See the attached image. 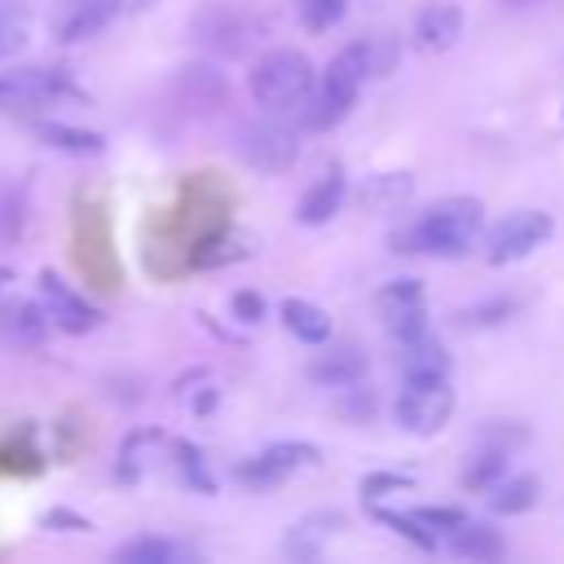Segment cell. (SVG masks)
<instances>
[{
    "mask_svg": "<svg viewBox=\"0 0 564 564\" xmlns=\"http://www.w3.org/2000/svg\"><path fill=\"white\" fill-rule=\"evenodd\" d=\"M392 66H397V44L383 40V35L344 44V48L326 62L322 79H313L308 97L300 101V106H308V110H304V128H313V132L335 128V123L348 115V106L357 101L361 84L375 79V75H388Z\"/></svg>",
    "mask_w": 564,
    "mask_h": 564,
    "instance_id": "1",
    "label": "cell"
},
{
    "mask_svg": "<svg viewBox=\"0 0 564 564\" xmlns=\"http://www.w3.org/2000/svg\"><path fill=\"white\" fill-rule=\"evenodd\" d=\"M502 476H507V449L494 445V449H485V454L471 458V467L463 471V485L476 489V494H485V489H489L494 480H502Z\"/></svg>",
    "mask_w": 564,
    "mask_h": 564,
    "instance_id": "27",
    "label": "cell"
},
{
    "mask_svg": "<svg viewBox=\"0 0 564 564\" xmlns=\"http://www.w3.org/2000/svg\"><path fill=\"white\" fill-rule=\"evenodd\" d=\"M234 150L247 167L256 172H286L295 159H300V141L286 123H273V119H256V123H242L238 137H234Z\"/></svg>",
    "mask_w": 564,
    "mask_h": 564,
    "instance_id": "5",
    "label": "cell"
},
{
    "mask_svg": "<svg viewBox=\"0 0 564 564\" xmlns=\"http://www.w3.org/2000/svg\"><path fill=\"white\" fill-rule=\"evenodd\" d=\"M229 304H234V317H238V322H260V317H264V300H260L256 291H234Z\"/></svg>",
    "mask_w": 564,
    "mask_h": 564,
    "instance_id": "33",
    "label": "cell"
},
{
    "mask_svg": "<svg viewBox=\"0 0 564 564\" xmlns=\"http://www.w3.org/2000/svg\"><path fill=\"white\" fill-rule=\"evenodd\" d=\"M348 0H300V22L308 31H330L339 18H344Z\"/></svg>",
    "mask_w": 564,
    "mask_h": 564,
    "instance_id": "28",
    "label": "cell"
},
{
    "mask_svg": "<svg viewBox=\"0 0 564 564\" xmlns=\"http://www.w3.org/2000/svg\"><path fill=\"white\" fill-rule=\"evenodd\" d=\"M194 40L220 57H238L256 40V22L234 4H203L194 13Z\"/></svg>",
    "mask_w": 564,
    "mask_h": 564,
    "instance_id": "8",
    "label": "cell"
},
{
    "mask_svg": "<svg viewBox=\"0 0 564 564\" xmlns=\"http://www.w3.org/2000/svg\"><path fill=\"white\" fill-rule=\"evenodd\" d=\"M4 282H9V269H0V291H4Z\"/></svg>",
    "mask_w": 564,
    "mask_h": 564,
    "instance_id": "34",
    "label": "cell"
},
{
    "mask_svg": "<svg viewBox=\"0 0 564 564\" xmlns=\"http://www.w3.org/2000/svg\"><path fill=\"white\" fill-rule=\"evenodd\" d=\"M410 194H414V176H410V172H375V176L361 181L357 203H361L366 212H392V207H401Z\"/></svg>",
    "mask_w": 564,
    "mask_h": 564,
    "instance_id": "17",
    "label": "cell"
},
{
    "mask_svg": "<svg viewBox=\"0 0 564 564\" xmlns=\"http://www.w3.org/2000/svg\"><path fill=\"white\" fill-rule=\"evenodd\" d=\"M344 198H348V181H344V172H339V167H326V172L308 185V194L300 198L295 220H300V225H326V220L344 207Z\"/></svg>",
    "mask_w": 564,
    "mask_h": 564,
    "instance_id": "14",
    "label": "cell"
},
{
    "mask_svg": "<svg viewBox=\"0 0 564 564\" xmlns=\"http://www.w3.org/2000/svg\"><path fill=\"white\" fill-rule=\"evenodd\" d=\"M22 234V194L18 189H0V242H13Z\"/></svg>",
    "mask_w": 564,
    "mask_h": 564,
    "instance_id": "31",
    "label": "cell"
},
{
    "mask_svg": "<svg viewBox=\"0 0 564 564\" xmlns=\"http://www.w3.org/2000/svg\"><path fill=\"white\" fill-rule=\"evenodd\" d=\"M449 551L463 555V560H494V555H502V538L480 520H463L449 533Z\"/></svg>",
    "mask_w": 564,
    "mask_h": 564,
    "instance_id": "22",
    "label": "cell"
},
{
    "mask_svg": "<svg viewBox=\"0 0 564 564\" xmlns=\"http://www.w3.org/2000/svg\"><path fill=\"white\" fill-rule=\"evenodd\" d=\"M31 4L26 0H0V57H18L31 40Z\"/></svg>",
    "mask_w": 564,
    "mask_h": 564,
    "instance_id": "23",
    "label": "cell"
},
{
    "mask_svg": "<svg viewBox=\"0 0 564 564\" xmlns=\"http://www.w3.org/2000/svg\"><path fill=\"white\" fill-rule=\"evenodd\" d=\"M115 9H119V0H75V9H70L66 22H62V40L75 44V40L97 35V31L115 18Z\"/></svg>",
    "mask_w": 564,
    "mask_h": 564,
    "instance_id": "21",
    "label": "cell"
},
{
    "mask_svg": "<svg viewBox=\"0 0 564 564\" xmlns=\"http://www.w3.org/2000/svg\"><path fill=\"white\" fill-rule=\"evenodd\" d=\"M317 463H322V454H317L313 445H304V441H282V445H269V449H260L256 458L238 463V467H234V480H242V485H251V489H264V485L286 480L291 471L317 467Z\"/></svg>",
    "mask_w": 564,
    "mask_h": 564,
    "instance_id": "10",
    "label": "cell"
},
{
    "mask_svg": "<svg viewBox=\"0 0 564 564\" xmlns=\"http://www.w3.org/2000/svg\"><path fill=\"white\" fill-rule=\"evenodd\" d=\"M375 304H379V317L397 344L427 330V291L419 278H392L388 286H379Z\"/></svg>",
    "mask_w": 564,
    "mask_h": 564,
    "instance_id": "7",
    "label": "cell"
},
{
    "mask_svg": "<svg viewBox=\"0 0 564 564\" xmlns=\"http://www.w3.org/2000/svg\"><path fill=\"white\" fill-rule=\"evenodd\" d=\"M40 300H44L48 326H57L66 335H88V330L101 326V308L88 304L79 291H70L57 273H40Z\"/></svg>",
    "mask_w": 564,
    "mask_h": 564,
    "instance_id": "11",
    "label": "cell"
},
{
    "mask_svg": "<svg viewBox=\"0 0 564 564\" xmlns=\"http://www.w3.org/2000/svg\"><path fill=\"white\" fill-rule=\"evenodd\" d=\"M392 414L410 436H436L454 414V388L445 379H405Z\"/></svg>",
    "mask_w": 564,
    "mask_h": 564,
    "instance_id": "4",
    "label": "cell"
},
{
    "mask_svg": "<svg viewBox=\"0 0 564 564\" xmlns=\"http://www.w3.org/2000/svg\"><path fill=\"white\" fill-rule=\"evenodd\" d=\"M172 454H176V463H181V471H185V480H189V485H198L203 494H212V489H216V485H212V476H207V467H203V454H198L194 445L176 441V445H172Z\"/></svg>",
    "mask_w": 564,
    "mask_h": 564,
    "instance_id": "30",
    "label": "cell"
},
{
    "mask_svg": "<svg viewBox=\"0 0 564 564\" xmlns=\"http://www.w3.org/2000/svg\"><path fill=\"white\" fill-rule=\"evenodd\" d=\"M551 238V216L529 207V212H511L502 216L489 234H485V260L489 264H516L529 251H538Z\"/></svg>",
    "mask_w": 564,
    "mask_h": 564,
    "instance_id": "6",
    "label": "cell"
},
{
    "mask_svg": "<svg viewBox=\"0 0 564 564\" xmlns=\"http://www.w3.org/2000/svg\"><path fill=\"white\" fill-rule=\"evenodd\" d=\"M282 326L300 339V344H326L330 339V317L326 308L308 304V300H282Z\"/></svg>",
    "mask_w": 564,
    "mask_h": 564,
    "instance_id": "19",
    "label": "cell"
},
{
    "mask_svg": "<svg viewBox=\"0 0 564 564\" xmlns=\"http://www.w3.org/2000/svg\"><path fill=\"white\" fill-rule=\"evenodd\" d=\"M458 35H463V9L449 4V0L427 4V9L414 18V48H419V53H445Z\"/></svg>",
    "mask_w": 564,
    "mask_h": 564,
    "instance_id": "13",
    "label": "cell"
},
{
    "mask_svg": "<svg viewBox=\"0 0 564 564\" xmlns=\"http://www.w3.org/2000/svg\"><path fill=\"white\" fill-rule=\"evenodd\" d=\"M370 516H375L379 524L397 529V533H401V538H405L410 546H423V551H436V546H441V538H436V533H427V529H423V524H419V520H414L410 511H388V507H370Z\"/></svg>",
    "mask_w": 564,
    "mask_h": 564,
    "instance_id": "26",
    "label": "cell"
},
{
    "mask_svg": "<svg viewBox=\"0 0 564 564\" xmlns=\"http://www.w3.org/2000/svg\"><path fill=\"white\" fill-rule=\"evenodd\" d=\"M115 555L128 560V564H172V560H181L185 551H181L176 542H167V538H137V542H123Z\"/></svg>",
    "mask_w": 564,
    "mask_h": 564,
    "instance_id": "25",
    "label": "cell"
},
{
    "mask_svg": "<svg viewBox=\"0 0 564 564\" xmlns=\"http://www.w3.org/2000/svg\"><path fill=\"white\" fill-rule=\"evenodd\" d=\"M480 225H485V212L476 198H467V194L441 198L410 229H401L392 238V251H401V256H463L480 238Z\"/></svg>",
    "mask_w": 564,
    "mask_h": 564,
    "instance_id": "2",
    "label": "cell"
},
{
    "mask_svg": "<svg viewBox=\"0 0 564 564\" xmlns=\"http://www.w3.org/2000/svg\"><path fill=\"white\" fill-rule=\"evenodd\" d=\"M176 93H181L194 110H216V106H225L229 84H225V75H220L216 66H189V70L181 75Z\"/></svg>",
    "mask_w": 564,
    "mask_h": 564,
    "instance_id": "18",
    "label": "cell"
},
{
    "mask_svg": "<svg viewBox=\"0 0 564 564\" xmlns=\"http://www.w3.org/2000/svg\"><path fill=\"white\" fill-rule=\"evenodd\" d=\"M70 79L62 70L48 66H18V70H0V110H26V106H44L57 97H70Z\"/></svg>",
    "mask_w": 564,
    "mask_h": 564,
    "instance_id": "9",
    "label": "cell"
},
{
    "mask_svg": "<svg viewBox=\"0 0 564 564\" xmlns=\"http://www.w3.org/2000/svg\"><path fill=\"white\" fill-rule=\"evenodd\" d=\"M313 79H317V70H313V62L300 48H269L251 66L247 88H251L256 106H264V110H291V106H300L308 97Z\"/></svg>",
    "mask_w": 564,
    "mask_h": 564,
    "instance_id": "3",
    "label": "cell"
},
{
    "mask_svg": "<svg viewBox=\"0 0 564 564\" xmlns=\"http://www.w3.org/2000/svg\"><path fill=\"white\" fill-rule=\"evenodd\" d=\"M317 348H322V344H317ZM366 370H370V361H366V352H361L357 344L322 348V352L308 361V379L322 383V388H352V383L366 379Z\"/></svg>",
    "mask_w": 564,
    "mask_h": 564,
    "instance_id": "12",
    "label": "cell"
},
{
    "mask_svg": "<svg viewBox=\"0 0 564 564\" xmlns=\"http://www.w3.org/2000/svg\"><path fill=\"white\" fill-rule=\"evenodd\" d=\"M392 489H414V480L401 476V471H370V476L361 480V494H366V498H383V494H392Z\"/></svg>",
    "mask_w": 564,
    "mask_h": 564,
    "instance_id": "32",
    "label": "cell"
},
{
    "mask_svg": "<svg viewBox=\"0 0 564 564\" xmlns=\"http://www.w3.org/2000/svg\"><path fill=\"white\" fill-rule=\"evenodd\" d=\"M485 498L498 516H520L538 502V476H502L485 489Z\"/></svg>",
    "mask_w": 564,
    "mask_h": 564,
    "instance_id": "20",
    "label": "cell"
},
{
    "mask_svg": "<svg viewBox=\"0 0 564 564\" xmlns=\"http://www.w3.org/2000/svg\"><path fill=\"white\" fill-rule=\"evenodd\" d=\"M410 516H414L427 533H436V538H441V533L449 538V533L467 520V511H463V507H419V511H410Z\"/></svg>",
    "mask_w": 564,
    "mask_h": 564,
    "instance_id": "29",
    "label": "cell"
},
{
    "mask_svg": "<svg viewBox=\"0 0 564 564\" xmlns=\"http://www.w3.org/2000/svg\"><path fill=\"white\" fill-rule=\"evenodd\" d=\"M401 375L405 379H445L449 375V352L423 330L401 344Z\"/></svg>",
    "mask_w": 564,
    "mask_h": 564,
    "instance_id": "16",
    "label": "cell"
},
{
    "mask_svg": "<svg viewBox=\"0 0 564 564\" xmlns=\"http://www.w3.org/2000/svg\"><path fill=\"white\" fill-rule=\"evenodd\" d=\"M35 137L44 141V145H53V150H66V154H101L106 150V141H101V132H88V128H70V123H35Z\"/></svg>",
    "mask_w": 564,
    "mask_h": 564,
    "instance_id": "24",
    "label": "cell"
},
{
    "mask_svg": "<svg viewBox=\"0 0 564 564\" xmlns=\"http://www.w3.org/2000/svg\"><path fill=\"white\" fill-rule=\"evenodd\" d=\"M48 335V313L31 300H13L0 308V339L9 348H40Z\"/></svg>",
    "mask_w": 564,
    "mask_h": 564,
    "instance_id": "15",
    "label": "cell"
}]
</instances>
